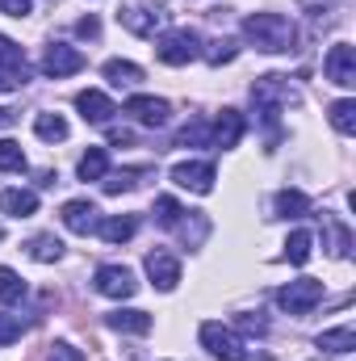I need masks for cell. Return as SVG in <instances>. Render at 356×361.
<instances>
[{"mask_svg": "<svg viewBox=\"0 0 356 361\" xmlns=\"http://www.w3.org/2000/svg\"><path fill=\"white\" fill-rule=\"evenodd\" d=\"M243 38L256 47V51H268V55H281L298 42V30L285 13H252L243 21Z\"/></svg>", "mask_w": 356, "mask_h": 361, "instance_id": "6da1fadb", "label": "cell"}, {"mask_svg": "<svg viewBox=\"0 0 356 361\" xmlns=\"http://www.w3.org/2000/svg\"><path fill=\"white\" fill-rule=\"evenodd\" d=\"M117 21L139 38H155V30H164L168 21V0H126L117 8Z\"/></svg>", "mask_w": 356, "mask_h": 361, "instance_id": "7a4b0ae2", "label": "cell"}, {"mask_svg": "<svg viewBox=\"0 0 356 361\" xmlns=\"http://www.w3.org/2000/svg\"><path fill=\"white\" fill-rule=\"evenodd\" d=\"M155 55H160V63H168V68H184V63H193V59L201 55V34H197L193 25H177V30H168V34L155 42Z\"/></svg>", "mask_w": 356, "mask_h": 361, "instance_id": "3957f363", "label": "cell"}, {"mask_svg": "<svg viewBox=\"0 0 356 361\" xmlns=\"http://www.w3.org/2000/svg\"><path fill=\"white\" fill-rule=\"evenodd\" d=\"M319 302H323V281H314V277H298L276 290V307L289 315H310Z\"/></svg>", "mask_w": 356, "mask_h": 361, "instance_id": "277c9868", "label": "cell"}, {"mask_svg": "<svg viewBox=\"0 0 356 361\" xmlns=\"http://www.w3.org/2000/svg\"><path fill=\"white\" fill-rule=\"evenodd\" d=\"M197 336H201V349H205L210 357H218V361H243V341L235 336V328H227V324H218V319H205Z\"/></svg>", "mask_w": 356, "mask_h": 361, "instance_id": "5b68a950", "label": "cell"}, {"mask_svg": "<svg viewBox=\"0 0 356 361\" xmlns=\"http://www.w3.org/2000/svg\"><path fill=\"white\" fill-rule=\"evenodd\" d=\"M252 101H256V109L265 114L268 122L289 105V80L285 76H260L256 85H252Z\"/></svg>", "mask_w": 356, "mask_h": 361, "instance_id": "8992f818", "label": "cell"}, {"mask_svg": "<svg viewBox=\"0 0 356 361\" xmlns=\"http://www.w3.org/2000/svg\"><path fill=\"white\" fill-rule=\"evenodd\" d=\"M30 76V63H25V51L8 38H0V92L8 89H21Z\"/></svg>", "mask_w": 356, "mask_h": 361, "instance_id": "52a82bcc", "label": "cell"}, {"mask_svg": "<svg viewBox=\"0 0 356 361\" xmlns=\"http://www.w3.org/2000/svg\"><path fill=\"white\" fill-rule=\"evenodd\" d=\"M323 72H327V80H331V85L352 89V85H356V47L336 42V47L327 51V59H323Z\"/></svg>", "mask_w": 356, "mask_h": 361, "instance_id": "ba28073f", "label": "cell"}, {"mask_svg": "<svg viewBox=\"0 0 356 361\" xmlns=\"http://www.w3.org/2000/svg\"><path fill=\"white\" fill-rule=\"evenodd\" d=\"M80 68H84V55H80L76 47H68V42H51V47H46V55H42V72H46L51 80L76 76Z\"/></svg>", "mask_w": 356, "mask_h": 361, "instance_id": "9c48e42d", "label": "cell"}, {"mask_svg": "<svg viewBox=\"0 0 356 361\" xmlns=\"http://www.w3.org/2000/svg\"><path fill=\"white\" fill-rule=\"evenodd\" d=\"M126 114H130L139 126H168V118H172V105H168L164 97H147V92H134V97L126 101Z\"/></svg>", "mask_w": 356, "mask_h": 361, "instance_id": "30bf717a", "label": "cell"}, {"mask_svg": "<svg viewBox=\"0 0 356 361\" xmlns=\"http://www.w3.org/2000/svg\"><path fill=\"white\" fill-rule=\"evenodd\" d=\"M214 164L210 160H184L172 169V180H177L180 189H189V193H214Z\"/></svg>", "mask_w": 356, "mask_h": 361, "instance_id": "8fae6325", "label": "cell"}, {"mask_svg": "<svg viewBox=\"0 0 356 361\" xmlns=\"http://www.w3.org/2000/svg\"><path fill=\"white\" fill-rule=\"evenodd\" d=\"M96 290L105 298H134L139 281H134V273L126 269V265H101L96 269Z\"/></svg>", "mask_w": 356, "mask_h": 361, "instance_id": "7c38bea8", "label": "cell"}, {"mask_svg": "<svg viewBox=\"0 0 356 361\" xmlns=\"http://www.w3.org/2000/svg\"><path fill=\"white\" fill-rule=\"evenodd\" d=\"M147 277H151V286L155 290H177L180 281V261L172 252H164V248H155V252H147Z\"/></svg>", "mask_w": 356, "mask_h": 361, "instance_id": "4fadbf2b", "label": "cell"}, {"mask_svg": "<svg viewBox=\"0 0 356 361\" xmlns=\"http://www.w3.org/2000/svg\"><path fill=\"white\" fill-rule=\"evenodd\" d=\"M239 139H243V114L239 109H222V118L210 122V147L231 152V147H239Z\"/></svg>", "mask_w": 356, "mask_h": 361, "instance_id": "5bb4252c", "label": "cell"}, {"mask_svg": "<svg viewBox=\"0 0 356 361\" xmlns=\"http://www.w3.org/2000/svg\"><path fill=\"white\" fill-rule=\"evenodd\" d=\"M59 219H63V227L68 231H76V235H89L96 231V206H92L89 197H72V202H63V210H59Z\"/></svg>", "mask_w": 356, "mask_h": 361, "instance_id": "9a60e30c", "label": "cell"}, {"mask_svg": "<svg viewBox=\"0 0 356 361\" xmlns=\"http://www.w3.org/2000/svg\"><path fill=\"white\" fill-rule=\"evenodd\" d=\"M76 109H80V118H84V122H92V126H105V122L117 114V105H113V101H109L101 89L76 92Z\"/></svg>", "mask_w": 356, "mask_h": 361, "instance_id": "2e32d148", "label": "cell"}, {"mask_svg": "<svg viewBox=\"0 0 356 361\" xmlns=\"http://www.w3.org/2000/svg\"><path fill=\"white\" fill-rule=\"evenodd\" d=\"M105 324L113 328V332H122V336H147L151 332V315L147 311H139V307H117V311H109L105 315Z\"/></svg>", "mask_w": 356, "mask_h": 361, "instance_id": "e0dca14e", "label": "cell"}, {"mask_svg": "<svg viewBox=\"0 0 356 361\" xmlns=\"http://www.w3.org/2000/svg\"><path fill=\"white\" fill-rule=\"evenodd\" d=\"M34 210H38V193H34V189H4V193H0V214L30 219Z\"/></svg>", "mask_w": 356, "mask_h": 361, "instance_id": "ac0fdd59", "label": "cell"}, {"mask_svg": "<svg viewBox=\"0 0 356 361\" xmlns=\"http://www.w3.org/2000/svg\"><path fill=\"white\" fill-rule=\"evenodd\" d=\"M96 231H101V240H105V244H126V240H134L139 219H134V214H113V219L96 223Z\"/></svg>", "mask_w": 356, "mask_h": 361, "instance_id": "d6986e66", "label": "cell"}, {"mask_svg": "<svg viewBox=\"0 0 356 361\" xmlns=\"http://www.w3.org/2000/svg\"><path fill=\"white\" fill-rule=\"evenodd\" d=\"M101 76H105L109 85H117V89H122V85H126V89H134V85L143 80V68H139V63H130V59H109V63L101 68Z\"/></svg>", "mask_w": 356, "mask_h": 361, "instance_id": "ffe728a7", "label": "cell"}, {"mask_svg": "<svg viewBox=\"0 0 356 361\" xmlns=\"http://www.w3.org/2000/svg\"><path fill=\"white\" fill-rule=\"evenodd\" d=\"M319 349H327V353H348L356 349V328L352 324H340V328H327V332H319V341H314Z\"/></svg>", "mask_w": 356, "mask_h": 361, "instance_id": "44dd1931", "label": "cell"}, {"mask_svg": "<svg viewBox=\"0 0 356 361\" xmlns=\"http://www.w3.org/2000/svg\"><path fill=\"white\" fill-rule=\"evenodd\" d=\"M272 210H276L281 219H302V214L310 210V197H306L302 189H281V193L272 197Z\"/></svg>", "mask_w": 356, "mask_h": 361, "instance_id": "7402d4cb", "label": "cell"}, {"mask_svg": "<svg viewBox=\"0 0 356 361\" xmlns=\"http://www.w3.org/2000/svg\"><path fill=\"white\" fill-rule=\"evenodd\" d=\"M68 118H59V114H38L34 118V135L42 139V143H63L68 139Z\"/></svg>", "mask_w": 356, "mask_h": 361, "instance_id": "603a6c76", "label": "cell"}, {"mask_svg": "<svg viewBox=\"0 0 356 361\" xmlns=\"http://www.w3.org/2000/svg\"><path fill=\"white\" fill-rule=\"evenodd\" d=\"M25 252H30L34 261H42V265H51V261H59V257H63V240L46 231V235H34V240L25 244Z\"/></svg>", "mask_w": 356, "mask_h": 361, "instance_id": "cb8c5ba5", "label": "cell"}, {"mask_svg": "<svg viewBox=\"0 0 356 361\" xmlns=\"http://www.w3.org/2000/svg\"><path fill=\"white\" fill-rule=\"evenodd\" d=\"M76 173H80V180H101L109 173V152H105V147H89V152L80 156Z\"/></svg>", "mask_w": 356, "mask_h": 361, "instance_id": "d4e9b609", "label": "cell"}, {"mask_svg": "<svg viewBox=\"0 0 356 361\" xmlns=\"http://www.w3.org/2000/svg\"><path fill=\"white\" fill-rule=\"evenodd\" d=\"M310 248H314V235L310 231H289V240H285V261L289 265H306L310 261Z\"/></svg>", "mask_w": 356, "mask_h": 361, "instance_id": "484cf974", "label": "cell"}, {"mask_svg": "<svg viewBox=\"0 0 356 361\" xmlns=\"http://www.w3.org/2000/svg\"><path fill=\"white\" fill-rule=\"evenodd\" d=\"M327 118H331V126H336L340 135H352V130H356V101H352V97L336 101V105L327 109Z\"/></svg>", "mask_w": 356, "mask_h": 361, "instance_id": "4316f807", "label": "cell"}, {"mask_svg": "<svg viewBox=\"0 0 356 361\" xmlns=\"http://www.w3.org/2000/svg\"><path fill=\"white\" fill-rule=\"evenodd\" d=\"M201 55H205L210 68H222V63H231V59L239 55V42H235V38H214L210 51H201Z\"/></svg>", "mask_w": 356, "mask_h": 361, "instance_id": "83f0119b", "label": "cell"}, {"mask_svg": "<svg viewBox=\"0 0 356 361\" xmlns=\"http://www.w3.org/2000/svg\"><path fill=\"white\" fill-rule=\"evenodd\" d=\"M177 147H210V122H189V126H180Z\"/></svg>", "mask_w": 356, "mask_h": 361, "instance_id": "f1b7e54d", "label": "cell"}, {"mask_svg": "<svg viewBox=\"0 0 356 361\" xmlns=\"http://www.w3.org/2000/svg\"><path fill=\"white\" fill-rule=\"evenodd\" d=\"M21 169H25V152H21V143L0 139V173H21Z\"/></svg>", "mask_w": 356, "mask_h": 361, "instance_id": "f546056e", "label": "cell"}, {"mask_svg": "<svg viewBox=\"0 0 356 361\" xmlns=\"http://www.w3.org/2000/svg\"><path fill=\"white\" fill-rule=\"evenodd\" d=\"M147 177V169H126V173H105V193H126V189H134V180Z\"/></svg>", "mask_w": 356, "mask_h": 361, "instance_id": "4dcf8cb0", "label": "cell"}, {"mask_svg": "<svg viewBox=\"0 0 356 361\" xmlns=\"http://www.w3.org/2000/svg\"><path fill=\"white\" fill-rule=\"evenodd\" d=\"M0 298L4 302H21L25 298V281L8 269V265H0Z\"/></svg>", "mask_w": 356, "mask_h": 361, "instance_id": "1f68e13d", "label": "cell"}, {"mask_svg": "<svg viewBox=\"0 0 356 361\" xmlns=\"http://www.w3.org/2000/svg\"><path fill=\"white\" fill-rule=\"evenodd\" d=\"M180 214H184V206H180L177 197H155V223L160 227H177Z\"/></svg>", "mask_w": 356, "mask_h": 361, "instance_id": "d6a6232c", "label": "cell"}, {"mask_svg": "<svg viewBox=\"0 0 356 361\" xmlns=\"http://www.w3.org/2000/svg\"><path fill=\"white\" fill-rule=\"evenodd\" d=\"M21 332H25V324H21L17 315H8V311H0V349H8V345H17V341H21Z\"/></svg>", "mask_w": 356, "mask_h": 361, "instance_id": "836d02e7", "label": "cell"}, {"mask_svg": "<svg viewBox=\"0 0 356 361\" xmlns=\"http://www.w3.org/2000/svg\"><path fill=\"white\" fill-rule=\"evenodd\" d=\"M46 361H84V353H80L76 345H51Z\"/></svg>", "mask_w": 356, "mask_h": 361, "instance_id": "e575fe53", "label": "cell"}, {"mask_svg": "<svg viewBox=\"0 0 356 361\" xmlns=\"http://www.w3.org/2000/svg\"><path fill=\"white\" fill-rule=\"evenodd\" d=\"M34 8V0H0V13H8V17H25Z\"/></svg>", "mask_w": 356, "mask_h": 361, "instance_id": "d590c367", "label": "cell"}, {"mask_svg": "<svg viewBox=\"0 0 356 361\" xmlns=\"http://www.w3.org/2000/svg\"><path fill=\"white\" fill-rule=\"evenodd\" d=\"M76 34H80V38H96V34H101V21H96V17H80V21H76Z\"/></svg>", "mask_w": 356, "mask_h": 361, "instance_id": "8d00e7d4", "label": "cell"}, {"mask_svg": "<svg viewBox=\"0 0 356 361\" xmlns=\"http://www.w3.org/2000/svg\"><path fill=\"white\" fill-rule=\"evenodd\" d=\"M265 328H268V324L260 319V315H239V332H256V336H260Z\"/></svg>", "mask_w": 356, "mask_h": 361, "instance_id": "74e56055", "label": "cell"}, {"mask_svg": "<svg viewBox=\"0 0 356 361\" xmlns=\"http://www.w3.org/2000/svg\"><path fill=\"white\" fill-rule=\"evenodd\" d=\"M109 143H130V130H122V126H113V130H109Z\"/></svg>", "mask_w": 356, "mask_h": 361, "instance_id": "f35d334b", "label": "cell"}, {"mask_svg": "<svg viewBox=\"0 0 356 361\" xmlns=\"http://www.w3.org/2000/svg\"><path fill=\"white\" fill-rule=\"evenodd\" d=\"M8 122H13V109H4V105H0V126H8Z\"/></svg>", "mask_w": 356, "mask_h": 361, "instance_id": "ab89813d", "label": "cell"}, {"mask_svg": "<svg viewBox=\"0 0 356 361\" xmlns=\"http://www.w3.org/2000/svg\"><path fill=\"white\" fill-rule=\"evenodd\" d=\"M0 240H4V227H0Z\"/></svg>", "mask_w": 356, "mask_h": 361, "instance_id": "60d3db41", "label": "cell"}]
</instances>
